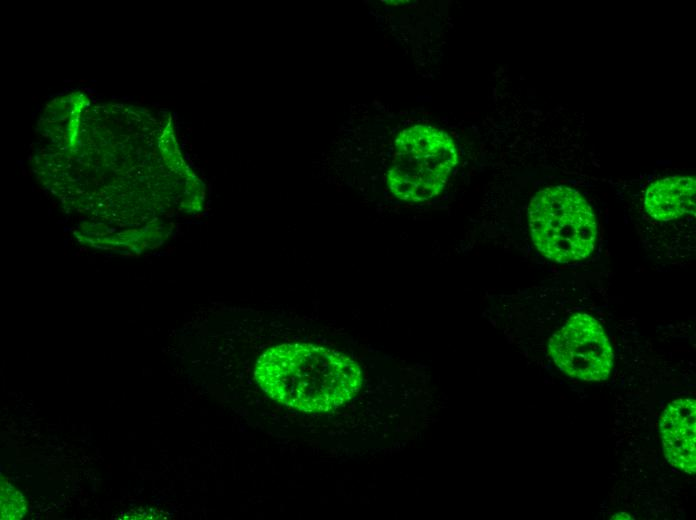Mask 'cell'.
Segmentation results:
<instances>
[{"label": "cell", "instance_id": "1", "mask_svg": "<svg viewBox=\"0 0 696 520\" xmlns=\"http://www.w3.org/2000/svg\"><path fill=\"white\" fill-rule=\"evenodd\" d=\"M255 378L275 401L303 412H328L350 401L362 371L349 357L313 344H282L258 360Z\"/></svg>", "mask_w": 696, "mask_h": 520}, {"label": "cell", "instance_id": "2", "mask_svg": "<svg viewBox=\"0 0 696 520\" xmlns=\"http://www.w3.org/2000/svg\"><path fill=\"white\" fill-rule=\"evenodd\" d=\"M528 216L532 241L546 258L566 263L583 260L593 252L596 218L578 191L546 187L531 199Z\"/></svg>", "mask_w": 696, "mask_h": 520}, {"label": "cell", "instance_id": "3", "mask_svg": "<svg viewBox=\"0 0 696 520\" xmlns=\"http://www.w3.org/2000/svg\"><path fill=\"white\" fill-rule=\"evenodd\" d=\"M457 161L456 145L446 132L429 125L410 126L395 140L388 187L404 201H426L441 192Z\"/></svg>", "mask_w": 696, "mask_h": 520}, {"label": "cell", "instance_id": "4", "mask_svg": "<svg viewBox=\"0 0 696 520\" xmlns=\"http://www.w3.org/2000/svg\"><path fill=\"white\" fill-rule=\"evenodd\" d=\"M549 352L556 366L575 379L604 381L613 368L610 341L599 322L586 313L575 314L552 335Z\"/></svg>", "mask_w": 696, "mask_h": 520}, {"label": "cell", "instance_id": "5", "mask_svg": "<svg viewBox=\"0 0 696 520\" xmlns=\"http://www.w3.org/2000/svg\"><path fill=\"white\" fill-rule=\"evenodd\" d=\"M662 448L674 468L694 474L696 471V401L678 398L663 411L660 421Z\"/></svg>", "mask_w": 696, "mask_h": 520}, {"label": "cell", "instance_id": "6", "mask_svg": "<svg viewBox=\"0 0 696 520\" xmlns=\"http://www.w3.org/2000/svg\"><path fill=\"white\" fill-rule=\"evenodd\" d=\"M644 206L654 219L670 221L695 212V180L672 176L657 180L646 190Z\"/></svg>", "mask_w": 696, "mask_h": 520}, {"label": "cell", "instance_id": "7", "mask_svg": "<svg viewBox=\"0 0 696 520\" xmlns=\"http://www.w3.org/2000/svg\"><path fill=\"white\" fill-rule=\"evenodd\" d=\"M26 514V501L13 485L1 482V518L20 519Z\"/></svg>", "mask_w": 696, "mask_h": 520}, {"label": "cell", "instance_id": "8", "mask_svg": "<svg viewBox=\"0 0 696 520\" xmlns=\"http://www.w3.org/2000/svg\"><path fill=\"white\" fill-rule=\"evenodd\" d=\"M612 519H631V517L626 513H619L612 516Z\"/></svg>", "mask_w": 696, "mask_h": 520}]
</instances>
